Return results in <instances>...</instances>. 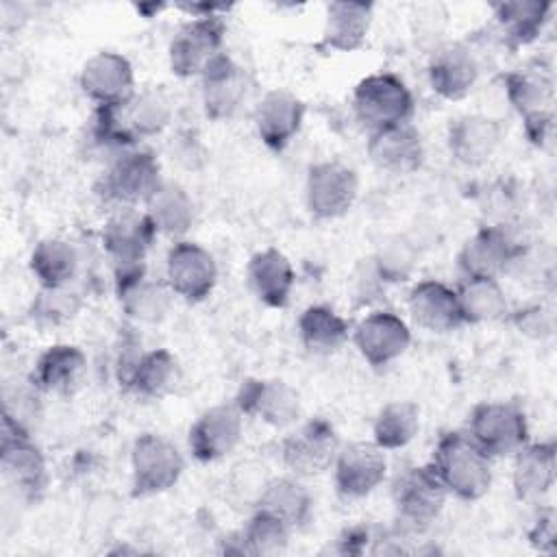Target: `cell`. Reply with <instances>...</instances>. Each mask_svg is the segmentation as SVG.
Segmentation results:
<instances>
[{"label":"cell","instance_id":"cell-1","mask_svg":"<svg viewBox=\"0 0 557 557\" xmlns=\"http://www.w3.org/2000/svg\"><path fill=\"white\" fill-rule=\"evenodd\" d=\"M172 120V102L161 89L135 91L128 100L96 107L94 135L120 152L137 148V141L163 133Z\"/></svg>","mask_w":557,"mask_h":557},{"label":"cell","instance_id":"cell-2","mask_svg":"<svg viewBox=\"0 0 557 557\" xmlns=\"http://www.w3.org/2000/svg\"><path fill=\"white\" fill-rule=\"evenodd\" d=\"M429 463L448 496L459 500H481L492 487V457L466 431L444 433L437 440Z\"/></svg>","mask_w":557,"mask_h":557},{"label":"cell","instance_id":"cell-3","mask_svg":"<svg viewBox=\"0 0 557 557\" xmlns=\"http://www.w3.org/2000/svg\"><path fill=\"white\" fill-rule=\"evenodd\" d=\"M161 165L150 150L131 148L120 152L96 183V196L117 209H137L161 185Z\"/></svg>","mask_w":557,"mask_h":557},{"label":"cell","instance_id":"cell-4","mask_svg":"<svg viewBox=\"0 0 557 557\" xmlns=\"http://www.w3.org/2000/svg\"><path fill=\"white\" fill-rule=\"evenodd\" d=\"M413 94L407 83L392 72L363 76L352 91V111L368 133L405 124L413 115Z\"/></svg>","mask_w":557,"mask_h":557},{"label":"cell","instance_id":"cell-5","mask_svg":"<svg viewBox=\"0 0 557 557\" xmlns=\"http://www.w3.org/2000/svg\"><path fill=\"white\" fill-rule=\"evenodd\" d=\"M446 498L448 492L431 463L409 466L392 483L396 520L405 533L426 531L444 511Z\"/></svg>","mask_w":557,"mask_h":557},{"label":"cell","instance_id":"cell-6","mask_svg":"<svg viewBox=\"0 0 557 557\" xmlns=\"http://www.w3.org/2000/svg\"><path fill=\"white\" fill-rule=\"evenodd\" d=\"M183 470V453L172 440L159 433H141L131 448V496L163 494L178 483Z\"/></svg>","mask_w":557,"mask_h":557},{"label":"cell","instance_id":"cell-7","mask_svg":"<svg viewBox=\"0 0 557 557\" xmlns=\"http://www.w3.org/2000/svg\"><path fill=\"white\" fill-rule=\"evenodd\" d=\"M492 459L513 457L529 442L527 413L511 400H487L474 405L466 431Z\"/></svg>","mask_w":557,"mask_h":557},{"label":"cell","instance_id":"cell-8","mask_svg":"<svg viewBox=\"0 0 557 557\" xmlns=\"http://www.w3.org/2000/svg\"><path fill=\"white\" fill-rule=\"evenodd\" d=\"M226 22L222 15L191 17L174 33L168 61L170 70L178 78L202 76V72L224 52Z\"/></svg>","mask_w":557,"mask_h":557},{"label":"cell","instance_id":"cell-9","mask_svg":"<svg viewBox=\"0 0 557 557\" xmlns=\"http://www.w3.org/2000/svg\"><path fill=\"white\" fill-rule=\"evenodd\" d=\"M339 448L335 426L326 418H311L281 440L278 455L294 476H318L333 468Z\"/></svg>","mask_w":557,"mask_h":557},{"label":"cell","instance_id":"cell-10","mask_svg":"<svg viewBox=\"0 0 557 557\" xmlns=\"http://www.w3.org/2000/svg\"><path fill=\"white\" fill-rule=\"evenodd\" d=\"M359 196L357 172L342 161H320L309 168L305 181V205L315 220L346 215Z\"/></svg>","mask_w":557,"mask_h":557},{"label":"cell","instance_id":"cell-11","mask_svg":"<svg viewBox=\"0 0 557 557\" xmlns=\"http://www.w3.org/2000/svg\"><path fill=\"white\" fill-rule=\"evenodd\" d=\"M0 468L4 481L15 487L24 498L37 500L48 485L46 457L33 442L28 431H22L2 420Z\"/></svg>","mask_w":557,"mask_h":557},{"label":"cell","instance_id":"cell-12","mask_svg":"<svg viewBox=\"0 0 557 557\" xmlns=\"http://www.w3.org/2000/svg\"><path fill=\"white\" fill-rule=\"evenodd\" d=\"M165 283L174 296L187 302H202L218 283L213 255L189 239H176L165 255Z\"/></svg>","mask_w":557,"mask_h":557},{"label":"cell","instance_id":"cell-13","mask_svg":"<svg viewBox=\"0 0 557 557\" xmlns=\"http://www.w3.org/2000/svg\"><path fill=\"white\" fill-rule=\"evenodd\" d=\"M252 78L228 52H222L200 76L205 115L213 122L233 120L248 100Z\"/></svg>","mask_w":557,"mask_h":557},{"label":"cell","instance_id":"cell-14","mask_svg":"<svg viewBox=\"0 0 557 557\" xmlns=\"http://www.w3.org/2000/svg\"><path fill=\"white\" fill-rule=\"evenodd\" d=\"M233 405L248 418H255L272 429H287L300 418L298 392L281 379L250 376L242 381Z\"/></svg>","mask_w":557,"mask_h":557},{"label":"cell","instance_id":"cell-15","mask_svg":"<svg viewBox=\"0 0 557 557\" xmlns=\"http://www.w3.org/2000/svg\"><path fill=\"white\" fill-rule=\"evenodd\" d=\"M333 483L342 498L357 500L370 496L387 476L385 450L374 442L342 444L333 463Z\"/></svg>","mask_w":557,"mask_h":557},{"label":"cell","instance_id":"cell-16","mask_svg":"<svg viewBox=\"0 0 557 557\" xmlns=\"http://www.w3.org/2000/svg\"><path fill=\"white\" fill-rule=\"evenodd\" d=\"M244 437V413L231 403L205 409L189 426L187 446L196 461L215 463L228 457Z\"/></svg>","mask_w":557,"mask_h":557},{"label":"cell","instance_id":"cell-17","mask_svg":"<svg viewBox=\"0 0 557 557\" xmlns=\"http://www.w3.org/2000/svg\"><path fill=\"white\" fill-rule=\"evenodd\" d=\"M115 294L126 318L144 324L161 322L172 307V289L168 283L152 278L146 265L115 270Z\"/></svg>","mask_w":557,"mask_h":557},{"label":"cell","instance_id":"cell-18","mask_svg":"<svg viewBox=\"0 0 557 557\" xmlns=\"http://www.w3.org/2000/svg\"><path fill=\"white\" fill-rule=\"evenodd\" d=\"M78 85L96 107L120 104L137 91L133 63L115 50L91 54L81 67Z\"/></svg>","mask_w":557,"mask_h":557},{"label":"cell","instance_id":"cell-19","mask_svg":"<svg viewBox=\"0 0 557 557\" xmlns=\"http://www.w3.org/2000/svg\"><path fill=\"white\" fill-rule=\"evenodd\" d=\"M350 335L359 355L374 368L394 363L407 352L411 344V331L407 322L387 309L368 313Z\"/></svg>","mask_w":557,"mask_h":557},{"label":"cell","instance_id":"cell-20","mask_svg":"<svg viewBox=\"0 0 557 557\" xmlns=\"http://www.w3.org/2000/svg\"><path fill=\"white\" fill-rule=\"evenodd\" d=\"M157 235V228L144 211L117 209L104 222L100 231V242L107 257L115 263L117 270L144 263Z\"/></svg>","mask_w":557,"mask_h":557},{"label":"cell","instance_id":"cell-21","mask_svg":"<svg viewBox=\"0 0 557 557\" xmlns=\"http://www.w3.org/2000/svg\"><path fill=\"white\" fill-rule=\"evenodd\" d=\"M522 246L500 226H481L461 246L457 265L463 276L498 278L509 272L518 259Z\"/></svg>","mask_w":557,"mask_h":557},{"label":"cell","instance_id":"cell-22","mask_svg":"<svg viewBox=\"0 0 557 557\" xmlns=\"http://www.w3.org/2000/svg\"><path fill=\"white\" fill-rule=\"evenodd\" d=\"M305 102L287 89H270L255 107V128L261 144L274 152L285 150L300 133L305 122Z\"/></svg>","mask_w":557,"mask_h":557},{"label":"cell","instance_id":"cell-23","mask_svg":"<svg viewBox=\"0 0 557 557\" xmlns=\"http://www.w3.org/2000/svg\"><path fill=\"white\" fill-rule=\"evenodd\" d=\"M479 59L470 46L461 41L444 44L433 50L426 63L431 89L444 100L466 98L479 81Z\"/></svg>","mask_w":557,"mask_h":557},{"label":"cell","instance_id":"cell-24","mask_svg":"<svg viewBox=\"0 0 557 557\" xmlns=\"http://www.w3.org/2000/svg\"><path fill=\"white\" fill-rule=\"evenodd\" d=\"M503 141V126L498 120L483 113H463L455 117L446 133L450 157L466 165L476 168L487 163Z\"/></svg>","mask_w":557,"mask_h":557},{"label":"cell","instance_id":"cell-25","mask_svg":"<svg viewBox=\"0 0 557 557\" xmlns=\"http://www.w3.org/2000/svg\"><path fill=\"white\" fill-rule=\"evenodd\" d=\"M366 152L379 170L389 174H411L424 161L422 135L409 122L368 133Z\"/></svg>","mask_w":557,"mask_h":557},{"label":"cell","instance_id":"cell-26","mask_svg":"<svg viewBox=\"0 0 557 557\" xmlns=\"http://www.w3.org/2000/svg\"><path fill=\"white\" fill-rule=\"evenodd\" d=\"M557 446L553 440L527 442L513 455L511 487L520 503L537 505L555 485Z\"/></svg>","mask_w":557,"mask_h":557},{"label":"cell","instance_id":"cell-27","mask_svg":"<svg viewBox=\"0 0 557 557\" xmlns=\"http://www.w3.org/2000/svg\"><path fill=\"white\" fill-rule=\"evenodd\" d=\"M87 374V355L74 344H52L35 361L30 383L41 394L72 396Z\"/></svg>","mask_w":557,"mask_h":557},{"label":"cell","instance_id":"cell-28","mask_svg":"<svg viewBox=\"0 0 557 557\" xmlns=\"http://www.w3.org/2000/svg\"><path fill=\"white\" fill-rule=\"evenodd\" d=\"M407 309L411 320L431 333H450L463 324L455 287L435 278L418 281L409 289Z\"/></svg>","mask_w":557,"mask_h":557},{"label":"cell","instance_id":"cell-29","mask_svg":"<svg viewBox=\"0 0 557 557\" xmlns=\"http://www.w3.org/2000/svg\"><path fill=\"white\" fill-rule=\"evenodd\" d=\"M505 96L513 111L527 120L550 113L555 100V76L548 63L531 61L503 76Z\"/></svg>","mask_w":557,"mask_h":557},{"label":"cell","instance_id":"cell-30","mask_svg":"<svg viewBox=\"0 0 557 557\" xmlns=\"http://www.w3.org/2000/svg\"><path fill=\"white\" fill-rule=\"evenodd\" d=\"M246 278L257 300L265 307L283 309L292 298L296 272L292 261L278 248H263L250 257Z\"/></svg>","mask_w":557,"mask_h":557},{"label":"cell","instance_id":"cell-31","mask_svg":"<svg viewBox=\"0 0 557 557\" xmlns=\"http://www.w3.org/2000/svg\"><path fill=\"white\" fill-rule=\"evenodd\" d=\"M374 7L370 2H329L320 48L333 52L359 50L370 33Z\"/></svg>","mask_w":557,"mask_h":557},{"label":"cell","instance_id":"cell-32","mask_svg":"<svg viewBox=\"0 0 557 557\" xmlns=\"http://www.w3.org/2000/svg\"><path fill=\"white\" fill-rule=\"evenodd\" d=\"M181 381L183 368L178 359L168 348H154L139 352L122 383L144 398L161 400L174 394Z\"/></svg>","mask_w":557,"mask_h":557},{"label":"cell","instance_id":"cell-33","mask_svg":"<svg viewBox=\"0 0 557 557\" xmlns=\"http://www.w3.org/2000/svg\"><path fill=\"white\" fill-rule=\"evenodd\" d=\"M144 207V213L159 235L183 237L196 222V205L189 191L172 181H161Z\"/></svg>","mask_w":557,"mask_h":557},{"label":"cell","instance_id":"cell-34","mask_svg":"<svg viewBox=\"0 0 557 557\" xmlns=\"http://www.w3.org/2000/svg\"><path fill=\"white\" fill-rule=\"evenodd\" d=\"M553 2L546 0H511L494 4L498 30L509 48L533 44L544 30Z\"/></svg>","mask_w":557,"mask_h":557},{"label":"cell","instance_id":"cell-35","mask_svg":"<svg viewBox=\"0 0 557 557\" xmlns=\"http://www.w3.org/2000/svg\"><path fill=\"white\" fill-rule=\"evenodd\" d=\"M255 509H265L292 529H300L311 520L313 498L300 476H270Z\"/></svg>","mask_w":557,"mask_h":557},{"label":"cell","instance_id":"cell-36","mask_svg":"<svg viewBox=\"0 0 557 557\" xmlns=\"http://www.w3.org/2000/svg\"><path fill=\"white\" fill-rule=\"evenodd\" d=\"M300 344L313 355H331L350 337V322L329 305H309L298 315Z\"/></svg>","mask_w":557,"mask_h":557},{"label":"cell","instance_id":"cell-37","mask_svg":"<svg viewBox=\"0 0 557 557\" xmlns=\"http://www.w3.org/2000/svg\"><path fill=\"white\" fill-rule=\"evenodd\" d=\"M81 257L67 239L46 237L35 244L28 257L30 274L39 287H65L72 285L78 274Z\"/></svg>","mask_w":557,"mask_h":557},{"label":"cell","instance_id":"cell-38","mask_svg":"<svg viewBox=\"0 0 557 557\" xmlns=\"http://www.w3.org/2000/svg\"><path fill=\"white\" fill-rule=\"evenodd\" d=\"M455 292L463 324H487L503 320L509 313L507 296L498 278L466 276Z\"/></svg>","mask_w":557,"mask_h":557},{"label":"cell","instance_id":"cell-39","mask_svg":"<svg viewBox=\"0 0 557 557\" xmlns=\"http://www.w3.org/2000/svg\"><path fill=\"white\" fill-rule=\"evenodd\" d=\"M420 431V407L411 400H392L374 418L372 442L383 450L405 448Z\"/></svg>","mask_w":557,"mask_h":557},{"label":"cell","instance_id":"cell-40","mask_svg":"<svg viewBox=\"0 0 557 557\" xmlns=\"http://www.w3.org/2000/svg\"><path fill=\"white\" fill-rule=\"evenodd\" d=\"M292 531L294 529L281 518H276L274 513L265 509H252L250 518L239 531L244 555H255V557L278 555L287 548Z\"/></svg>","mask_w":557,"mask_h":557},{"label":"cell","instance_id":"cell-41","mask_svg":"<svg viewBox=\"0 0 557 557\" xmlns=\"http://www.w3.org/2000/svg\"><path fill=\"white\" fill-rule=\"evenodd\" d=\"M83 307L81 294L72 287H39L37 296L28 307L33 322L41 326H61L72 322Z\"/></svg>","mask_w":557,"mask_h":557},{"label":"cell","instance_id":"cell-42","mask_svg":"<svg viewBox=\"0 0 557 557\" xmlns=\"http://www.w3.org/2000/svg\"><path fill=\"white\" fill-rule=\"evenodd\" d=\"M265 466L255 459H244L231 468L226 479V496L239 509H255L268 483Z\"/></svg>","mask_w":557,"mask_h":557},{"label":"cell","instance_id":"cell-43","mask_svg":"<svg viewBox=\"0 0 557 557\" xmlns=\"http://www.w3.org/2000/svg\"><path fill=\"white\" fill-rule=\"evenodd\" d=\"M416 268V250L405 237H394L381 244L374 257L376 276L387 283H403Z\"/></svg>","mask_w":557,"mask_h":557},{"label":"cell","instance_id":"cell-44","mask_svg":"<svg viewBox=\"0 0 557 557\" xmlns=\"http://www.w3.org/2000/svg\"><path fill=\"white\" fill-rule=\"evenodd\" d=\"M511 322L516 329L533 339H544L553 333V311L542 305H529L511 313Z\"/></svg>","mask_w":557,"mask_h":557},{"label":"cell","instance_id":"cell-45","mask_svg":"<svg viewBox=\"0 0 557 557\" xmlns=\"http://www.w3.org/2000/svg\"><path fill=\"white\" fill-rule=\"evenodd\" d=\"M557 537V516L553 507H542L537 516L533 518V524L527 531L529 544L546 555L555 553V540Z\"/></svg>","mask_w":557,"mask_h":557},{"label":"cell","instance_id":"cell-46","mask_svg":"<svg viewBox=\"0 0 557 557\" xmlns=\"http://www.w3.org/2000/svg\"><path fill=\"white\" fill-rule=\"evenodd\" d=\"M337 553L342 555H359L366 550L368 542H372V535H370V529L368 527H350L346 529L337 540Z\"/></svg>","mask_w":557,"mask_h":557}]
</instances>
